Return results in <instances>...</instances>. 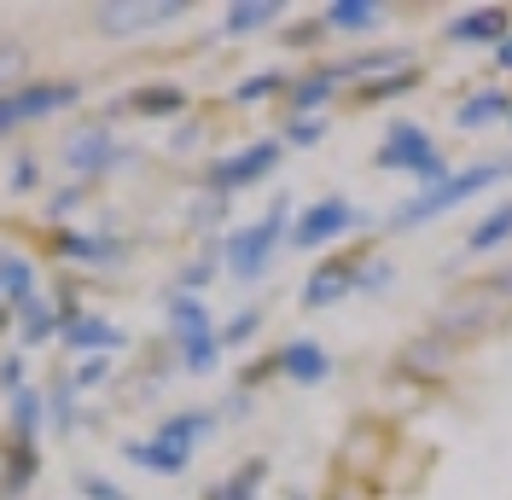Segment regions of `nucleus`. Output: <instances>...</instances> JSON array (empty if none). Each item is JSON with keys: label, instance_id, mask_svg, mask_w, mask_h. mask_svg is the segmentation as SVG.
I'll list each match as a JSON object with an SVG mask.
<instances>
[{"label": "nucleus", "instance_id": "1", "mask_svg": "<svg viewBox=\"0 0 512 500\" xmlns=\"http://www.w3.org/2000/svg\"><path fill=\"white\" fill-rule=\"evenodd\" d=\"M501 181H512V157H483V163H466V169H454V175H448L443 187H425V192H414L408 204H396L390 227H396V233H414V227H425V221H443L448 210L472 204L478 192L501 187Z\"/></svg>", "mask_w": 512, "mask_h": 500}, {"label": "nucleus", "instance_id": "2", "mask_svg": "<svg viewBox=\"0 0 512 500\" xmlns=\"http://www.w3.org/2000/svg\"><path fill=\"white\" fill-rule=\"evenodd\" d=\"M373 163H379V169H402V175H414L419 192L443 187L448 175H454V163L437 152V140H431L419 123H390V134H384V146H379Z\"/></svg>", "mask_w": 512, "mask_h": 500}, {"label": "nucleus", "instance_id": "3", "mask_svg": "<svg viewBox=\"0 0 512 500\" xmlns=\"http://www.w3.org/2000/svg\"><path fill=\"white\" fill-rule=\"evenodd\" d=\"M286 227H291V204L280 198L262 221L239 227V233L227 239V274H233V280H262L268 262H274V250H280V239H286Z\"/></svg>", "mask_w": 512, "mask_h": 500}, {"label": "nucleus", "instance_id": "4", "mask_svg": "<svg viewBox=\"0 0 512 500\" xmlns=\"http://www.w3.org/2000/svg\"><path fill=\"white\" fill-rule=\"evenodd\" d=\"M187 12V0H105L94 6L99 35H146L158 24H175Z\"/></svg>", "mask_w": 512, "mask_h": 500}, {"label": "nucleus", "instance_id": "5", "mask_svg": "<svg viewBox=\"0 0 512 500\" xmlns=\"http://www.w3.org/2000/svg\"><path fill=\"white\" fill-rule=\"evenodd\" d=\"M169 326H175V338H181V361H187V373H210V367H216L210 309H204L198 297H175V303H169Z\"/></svg>", "mask_w": 512, "mask_h": 500}, {"label": "nucleus", "instance_id": "6", "mask_svg": "<svg viewBox=\"0 0 512 500\" xmlns=\"http://www.w3.org/2000/svg\"><path fill=\"white\" fill-rule=\"evenodd\" d=\"M350 227H361V210H355L350 198H320V204H309L303 216L291 221V245L320 250V245H332V239H344Z\"/></svg>", "mask_w": 512, "mask_h": 500}, {"label": "nucleus", "instance_id": "7", "mask_svg": "<svg viewBox=\"0 0 512 500\" xmlns=\"http://www.w3.org/2000/svg\"><path fill=\"white\" fill-rule=\"evenodd\" d=\"M64 105H76V88L70 82H35V88H12V94H0V134L6 128H24L35 117H53Z\"/></svg>", "mask_w": 512, "mask_h": 500}, {"label": "nucleus", "instance_id": "8", "mask_svg": "<svg viewBox=\"0 0 512 500\" xmlns=\"http://www.w3.org/2000/svg\"><path fill=\"white\" fill-rule=\"evenodd\" d=\"M274 163H280V140H256V146L222 157V163L210 169V187H216V192L256 187V181H268V175H274Z\"/></svg>", "mask_w": 512, "mask_h": 500}, {"label": "nucleus", "instance_id": "9", "mask_svg": "<svg viewBox=\"0 0 512 500\" xmlns=\"http://www.w3.org/2000/svg\"><path fill=\"white\" fill-rule=\"evenodd\" d=\"M507 35H512L507 6H472V12H460L454 24H443V41H454V47H501Z\"/></svg>", "mask_w": 512, "mask_h": 500}, {"label": "nucleus", "instance_id": "10", "mask_svg": "<svg viewBox=\"0 0 512 500\" xmlns=\"http://www.w3.org/2000/svg\"><path fill=\"white\" fill-rule=\"evenodd\" d=\"M64 163L76 169V175H99V169H111V163H123V146L111 140V128H70L64 134Z\"/></svg>", "mask_w": 512, "mask_h": 500}, {"label": "nucleus", "instance_id": "11", "mask_svg": "<svg viewBox=\"0 0 512 500\" xmlns=\"http://www.w3.org/2000/svg\"><path fill=\"white\" fill-rule=\"evenodd\" d=\"M355 268H361V262H350V256L320 262L315 274H309V285H303V303H309V309H332V303H344V297L355 291Z\"/></svg>", "mask_w": 512, "mask_h": 500}, {"label": "nucleus", "instance_id": "12", "mask_svg": "<svg viewBox=\"0 0 512 500\" xmlns=\"http://www.w3.org/2000/svg\"><path fill=\"white\" fill-rule=\"evenodd\" d=\"M501 117H512V94L507 88H478V94H466L460 105H454V128H466V134L501 123Z\"/></svg>", "mask_w": 512, "mask_h": 500}, {"label": "nucleus", "instance_id": "13", "mask_svg": "<svg viewBox=\"0 0 512 500\" xmlns=\"http://www.w3.org/2000/svg\"><path fill=\"white\" fill-rule=\"evenodd\" d=\"M320 24L326 30H344V35H373V30H384V6L379 0H332L320 12Z\"/></svg>", "mask_w": 512, "mask_h": 500}, {"label": "nucleus", "instance_id": "14", "mask_svg": "<svg viewBox=\"0 0 512 500\" xmlns=\"http://www.w3.org/2000/svg\"><path fill=\"white\" fill-rule=\"evenodd\" d=\"M280 373H286L291 384H320V378L332 373V355L320 344H309V338H297V344L280 349Z\"/></svg>", "mask_w": 512, "mask_h": 500}, {"label": "nucleus", "instance_id": "15", "mask_svg": "<svg viewBox=\"0 0 512 500\" xmlns=\"http://www.w3.org/2000/svg\"><path fill=\"white\" fill-rule=\"evenodd\" d=\"M501 245H512V204H495V210L466 233V256H495Z\"/></svg>", "mask_w": 512, "mask_h": 500}, {"label": "nucleus", "instance_id": "16", "mask_svg": "<svg viewBox=\"0 0 512 500\" xmlns=\"http://www.w3.org/2000/svg\"><path fill=\"white\" fill-rule=\"evenodd\" d=\"M280 18V0H239V6H227L222 30L227 35H256L262 24H274Z\"/></svg>", "mask_w": 512, "mask_h": 500}, {"label": "nucleus", "instance_id": "17", "mask_svg": "<svg viewBox=\"0 0 512 500\" xmlns=\"http://www.w3.org/2000/svg\"><path fill=\"white\" fill-rule=\"evenodd\" d=\"M210 431V413H181V419H169L158 431V442L163 448H175V454H192V442Z\"/></svg>", "mask_w": 512, "mask_h": 500}, {"label": "nucleus", "instance_id": "18", "mask_svg": "<svg viewBox=\"0 0 512 500\" xmlns=\"http://www.w3.org/2000/svg\"><path fill=\"white\" fill-rule=\"evenodd\" d=\"M332 88H338V76H332V64H326L320 76H303V82L291 88V105H297V111H309V105H320V99L332 94Z\"/></svg>", "mask_w": 512, "mask_h": 500}, {"label": "nucleus", "instance_id": "19", "mask_svg": "<svg viewBox=\"0 0 512 500\" xmlns=\"http://www.w3.org/2000/svg\"><path fill=\"white\" fill-rule=\"evenodd\" d=\"M18 297V303H30V262L24 256H0V297Z\"/></svg>", "mask_w": 512, "mask_h": 500}, {"label": "nucleus", "instance_id": "20", "mask_svg": "<svg viewBox=\"0 0 512 500\" xmlns=\"http://www.w3.org/2000/svg\"><path fill=\"white\" fill-rule=\"evenodd\" d=\"M30 70V53H24V41H0V94H12V82Z\"/></svg>", "mask_w": 512, "mask_h": 500}, {"label": "nucleus", "instance_id": "21", "mask_svg": "<svg viewBox=\"0 0 512 500\" xmlns=\"http://www.w3.org/2000/svg\"><path fill=\"white\" fill-rule=\"evenodd\" d=\"M70 344L76 349H111L117 344V326H105V320H76V326H70Z\"/></svg>", "mask_w": 512, "mask_h": 500}, {"label": "nucleus", "instance_id": "22", "mask_svg": "<svg viewBox=\"0 0 512 500\" xmlns=\"http://www.w3.org/2000/svg\"><path fill=\"white\" fill-rule=\"evenodd\" d=\"M187 99L181 88H146V94H134V111H181Z\"/></svg>", "mask_w": 512, "mask_h": 500}, {"label": "nucleus", "instance_id": "23", "mask_svg": "<svg viewBox=\"0 0 512 500\" xmlns=\"http://www.w3.org/2000/svg\"><path fill=\"white\" fill-rule=\"evenodd\" d=\"M251 477H256V466L245 471V477H233V483H222V489H216L210 500H251Z\"/></svg>", "mask_w": 512, "mask_h": 500}, {"label": "nucleus", "instance_id": "24", "mask_svg": "<svg viewBox=\"0 0 512 500\" xmlns=\"http://www.w3.org/2000/svg\"><path fill=\"white\" fill-rule=\"evenodd\" d=\"M274 88H286V76H256V82L239 88V99H262V94H274Z\"/></svg>", "mask_w": 512, "mask_h": 500}, {"label": "nucleus", "instance_id": "25", "mask_svg": "<svg viewBox=\"0 0 512 500\" xmlns=\"http://www.w3.org/2000/svg\"><path fill=\"white\" fill-rule=\"evenodd\" d=\"M320 134H326V123H320V117H315V123H291V140H297V146H315Z\"/></svg>", "mask_w": 512, "mask_h": 500}, {"label": "nucleus", "instance_id": "26", "mask_svg": "<svg viewBox=\"0 0 512 500\" xmlns=\"http://www.w3.org/2000/svg\"><path fill=\"white\" fill-rule=\"evenodd\" d=\"M495 64H501V70H512V35L501 41V47H495Z\"/></svg>", "mask_w": 512, "mask_h": 500}, {"label": "nucleus", "instance_id": "27", "mask_svg": "<svg viewBox=\"0 0 512 500\" xmlns=\"http://www.w3.org/2000/svg\"><path fill=\"white\" fill-rule=\"evenodd\" d=\"M507 123H512V117H507Z\"/></svg>", "mask_w": 512, "mask_h": 500}]
</instances>
